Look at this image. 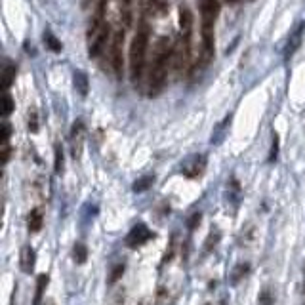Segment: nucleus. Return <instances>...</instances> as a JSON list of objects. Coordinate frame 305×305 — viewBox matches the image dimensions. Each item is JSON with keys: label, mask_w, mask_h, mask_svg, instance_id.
Wrapping results in <instances>:
<instances>
[{"label": "nucleus", "mask_w": 305, "mask_h": 305, "mask_svg": "<svg viewBox=\"0 0 305 305\" xmlns=\"http://www.w3.org/2000/svg\"><path fill=\"white\" fill-rule=\"evenodd\" d=\"M44 44H46V46H48L52 52H61V42H59V40H57V38H55L50 31H46V33H44Z\"/></svg>", "instance_id": "nucleus-19"}, {"label": "nucleus", "mask_w": 305, "mask_h": 305, "mask_svg": "<svg viewBox=\"0 0 305 305\" xmlns=\"http://www.w3.org/2000/svg\"><path fill=\"white\" fill-rule=\"evenodd\" d=\"M34 258L36 254L31 246H23L21 248V256H19V265H21L23 273H31L34 269Z\"/></svg>", "instance_id": "nucleus-8"}, {"label": "nucleus", "mask_w": 305, "mask_h": 305, "mask_svg": "<svg viewBox=\"0 0 305 305\" xmlns=\"http://www.w3.org/2000/svg\"><path fill=\"white\" fill-rule=\"evenodd\" d=\"M206 305H208V304H206Z\"/></svg>", "instance_id": "nucleus-33"}, {"label": "nucleus", "mask_w": 305, "mask_h": 305, "mask_svg": "<svg viewBox=\"0 0 305 305\" xmlns=\"http://www.w3.org/2000/svg\"><path fill=\"white\" fill-rule=\"evenodd\" d=\"M200 219H202V214H200V212H195V214L191 216V219H189V229H191V231L196 229V225L200 223Z\"/></svg>", "instance_id": "nucleus-28"}, {"label": "nucleus", "mask_w": 305, "mask_h": 305, "mask_svg": "<svg viewBox=\"0 0 305 305\" xmlns=\"http://www.w3.org/2000/svg\"><path fill=\"white\" fill-rule=\"evenodd\" d=\"M179 31H181L179 40L191 50V38H193V13H191V10H189L187 6H181V8H179Z\"/></svg>", "instance_id": "nucleus-6"}, {"label": "nucleus", "mask_w": 305, "mask_h": 305, "mask_svg": "<svg viewBox=\"0 0 305 305\" xmlns=\"http://www.w3.org/2000/svg\"><path fill=\"white\" fill-rule=\"evenodd\" d=\"M61 170H63V151H61V147L57 145V147H55V172L61 174Z\"/></svg>", "instance_id": "nucleus-25"}, {"label": "nucleus", "mask_w": 305, "mask_h": 305, "mask_svg": "<svg viewBox=\"0 0 305 305\" xmlns=\"http://www.w3.org/2000/svg\"><path fill=\"white\" fill-rule=\"evenodd\" d=\"M11 111H13V99H11L10 94H4V98H2V111H0V115H2V119H6V117H10Z\"/></svg>", "instance_id": "nucleus-21"}, {"label": "nucleus", "mask_w": 305, "mask_h": 305, "mask_svg": "<svg viewBox=\"0 0 305 305\" xmlns=\"http://www.w3.org/2000/svg\"><path fill=\"white\" fill-rule=\"evenodd\" d=\"M29 130L33 132V134L38 130V119H36V113H34V111L33 113H29Z\"/></svg>", "instance_id": "nucleus-27"}, {"label": "nucleus", "mask_w": 305, "mask_h": 305, "mask_svg": "<svg viewBox=\"0 0 305 305\" xmlns=\"http://www.w3.org/2000/svg\"><path fill=\"white\" fill-rule=\"evenodd\" d=\"M229 4H237V2H239V0H227Z\"/></svg>", "instance_id": "nucleus-32"}, {"label": "nucleus", "mask_w": 305, "mask_h": 305, "mask_svg": "<svg viewBox=\"0 0 305 305\" xmlns=\"http://www.w3.org/2000/svg\"><path fill=\"white\" fill-rule=\"evenodd\" d=\"M140 305H154V302H152L151 298H143L142 302H140Z\"/></svg>", "instance_id": "nucleus-31"}, {"label": "nucleus", "mask_w": 305, "mask_h": 305, "mask_svg": "<svg viewBox=\"0 0 305 305\" xmlns=\"http://www.w3.org/2000/svg\"><path fill=\"white\" fill-rule=\"evenodd\" d=\"M109 36H111L109 23H105L101 29H98L96 33L88 36V40H90V46H88V54H90V57H99V54L103 52V48L107 46V40H109Z\"/></svg>", "instance_id": "nucleus-5"}, {"label": "nucleus", "mask_w": 305, "mask_h": 305, "mask_svg": "<svg viewBox=\"0 0 305 305\" xmlns=\"http://www.w3.org/2000/svg\"><path fill=\"white\" fill-rule=\"evenodd\" d=\"M10 160V143H2V164H8Z\"/></svg>", "instance_id": "nucleus-29"}, {"label": "nucleus", "mask_w": 305, "mask_h": 305, "mask_svg": "<svg viewBox=\"0 0 305 305\" xmlns=\"http://www.w3.org/2000/svg\"><path fill=\"white\" fill-rule=\"evenodd\" d=\"M152 181H154L152 175H145V177L138 179V181L134 183V191H136V193H143V191H147V189L152 185Z\"/></svg>", "instance_id": "nucleus-20"}, {"label": "nucleus", "mask_w": 305, "mask_h": 305, "mask_svg": "<svg viewBox=\"0 0 305 305\" xmlns=\"http://www.w3.org/2000/svg\"><path fill=\"white\" fill-rule=\"evenodd\" d=\"M111 69L117 78H122L124 73V31L120 29L115 33L113 40H111Z\"/></svg>", "instance_id": "nucleus-4"}, {"label": "nucleus", "mask_w": 305, "mask_h": 305, "mask_svg": "<svg viewBox=\"0 0 305 305\" xmlns=\"http://www.w3.org/2000/svg\"><path fill=\"white\" fill-rule=\"evenodd\" d=\"M88 258V250L82 242H76L75 244V262L76 263H84Z\"/></svg>", "instance_id": "nucleus-22"}, {"label": "nucleus", "mask_w": 305, "mask_h": 305, "mask_svg": "<svg viewBox=\"0 0 305 305\" xmlns=\"http://www.w3.org/2000/svg\"><path fill=\"white\" fill-rule=\"evenodd\" d=\"M277 151H279V138L277 136H273V149H271V156H269V160H275L277 158Z\"/></svg>", "instance_id": "nucleus-30"}, {"label": "nucleus", "mask_w": 305, "mask_h": 305, "mask_svg": "<svg viewBox=\"0 0 305 305\" xmlns=\"http://www.w3.org/2000/svg\"><path fill=\"white\" fill-rule=\"evenodd\" d=\"M258 305H275V294H273V290L269 286H265L262 292H260Z\"/></svg>", "instance_id": "nucleus-17"}, {"label": "nucleus", "mask_w": 305, "mask_h": 305, "mask_svg": "<svg viewBox=\"0 0 305 305\" xmlns=\"http://www.w3.org/2000/svg\"><path fill=\"white\" fill-rule=\"evenodd\" d=\"M13 78H15V67L8 65L4 71H2V88L8 90V88L11 86V82H13Z\"/></svg>", "instance_id": "nucleus-16"}, {"label": "nucleus", "mask_w": 305, "mask_h": 305, "mask_svg": "<svg viewBox=\"0 0 305 305\" xmlns=\"http://www.w3.org/2000/svg\"><path fill=\"white\" fill-rule=\"evenodd\" d=\"M124 300H126V294H124V288L120 286L111 296V305H124Z\"/></svg>", "instance_id": "nucleus-23"}, {"label": "nucleus", "mask_w": 305, "mask_h": 305, "mask_svg": "<svg viewBox=\"0 0 305 305\" xmlns=\"http://www.w3.org/2000/svg\"><path fill=\"white\" fill-rule=\"evenodd\" d=\"M48 281H50V277H48L46 273L38 275V279H36V292H34L33 305H40V302H42V296H44V290H46V286H48Z\"/></svg>", "instance_id": "nucleus-14"}, {"label": "nucleus", "mask_w": 305, "mask_h": 305, "mask_svg": "<svg viewBox=\"0 0 305 305\" xmlns=\"http://www.w3.org/2000/svg\"><path fill=\"white\" fill-rule=\"evenodd\" d=\"M11 136V126L8 122H2V126H0V138H2V143H8Z\"/></svg>", "instance_id": "nucleus-26"}, {"label": "nucleus", "mask_w": 305, "mask_h": 305, "mask_svg": "<svg viewBox=\"0 0 305 305\" xmlns=\"http://www.w3.org/2000/svg\"><path fill=\"white\" fill-rule=\"evenodd\" d=\"M122 273H124V263H119L117 267H113V271H111V277H109V284L117 283L120 277H122Z\"/></svg>", "instance_id": "nucleus-24"}, {"label": "nucleus", "mask_w": 305, "mask_h": 305, "mask_svg": "<svg viewBox=\"0 0 305 305\" xmlns=\"http://www.w3.org/2000/svg\"><path fill=\"white\" fill-rule=\"evenodd\" d=\"M219 231L218 229H214V231H210V235H208V239L206 242H204V252H212L216 246H218V242H219Z\"/></svg>", "instance_id": "nucleus-18"}, {"label": "nucleus", "mask_w": 305, "mask_h": 305, "mask_svg": "<svg viewBox=\"0 0 305 305\" xmlns=\"http://www.w3.org/2000/svg\"><path fill=\"white\" fill-rule=\"evenodd\" d=\"M152 237H154V235L147 229V225L138 223V225L132 227V231L128 233V237H126V244H128L130 248H138V246L145 244V242H147L149 239H152Z\"/></svg>", "instance_id": "nucleus-7"}, {"label": "nucleus", "mask_w": 305, "mask_h": 305, "mask_svg": "<svg viewBox=\"0 0 305 305\" xmlns=\"http://www.w3.org/2000/svg\"><path fill=\"white\" fill-rule=\"evenodd\" d=\"M132 2H134V0H120V17H122V25H124L126 29L132 27V17H134Z\"/></svg>", "instance_id": "nucleus-13"}, {"label": "nucleus", "mask_w": 305, "mask_h": 305, "mask_svg": "<svg viewBox=\"0 0 305 305\" xmlns=\"http://www.w3.org/2000/svg\"><path fill=\"white\" fill-rule=\"evenodd\" d=\"M248 273H250V263H246V262L239 263V265H237V267H235V269L231 271L229 283L233 284V286H235V284H239L240 281H242V279H244V277L248 275Z\"/></svg>", "instance_id": "nucleus-12"}, {"label": "nucleus", "mask_w": 305, "mask_h": 305, "mask_svg": "<svg viewBox=\"0 0 305 305\" xmlns=\"http://www.w3.org/2000/svg\"><path fill=\"white\" fill-rule=\"evenodd\" d=\"M44 223V214L40 208H34L29 212V218H27V227H29V233H38L42 229Z\"/></svg>", "instance_id": "nucleus-9"}, {"label": "nucleus", "mask_w": 305, "mask_h": 305, "mask_svg": "<svg viewBox=\"0 0 305 305\" xmlns=\"http://www.w3.org/2000/svg\"><path fill=\"white\" fill-rule=\"evenodd\" d=\"M174 57V48L170 40L162 36L154 50H152L151 65H149V78H147V86H149V96H158L162 92L166 75H168V61Z\"/></svg>", "instance_id": "nucleus-1"}, {"label": "nucleus", "mask_w": 305, "mask_h": 305, "mask_svg": "<svg viewBox=\"0 0 305 305\" xmlns=\"http://www.w3.org/2000/svg\"><path fill=\"white\" fill-rule=\"evenodd\" d=\"M75 88L82 94V96H86L88 94V76L82 73V71H75Z\"/></svg>", "instance_id": "nucleus-15"}, {"label": "nucleus", "mask_w": 305, "mask_h": 305, "mask_svg": "<svg viewBox=\"0 0 305 305\" xmlns=\"http://www.w3.org/2000/svg\"><path fill=\"white\" fill-rule=\"evenodd\" d=\"M149 34H151V29L147 25V19L142 17L130 46V76L134 84H138L143 76L145 59H147V48H149Z\"/></svg>", "instance_id": "nucleus-2"}, {"label": "nucleus", "mask_w": 305, "mask_h": 305, "mask_svg": "<svg viewBox=\"0 0 305 305\" xmlns=\"http://www.w3.org/2000/svg\"><path fill=\"white\" fill-rule=\"evenodd\" d=\"M302 36H304V27L300 25L298 29L294 31V34L290 36V40H288V46H286V57H292L294 55V52L300 48V44H302Z\"/></svg>", "instance_id": "nucleus-10"}, {"label": "nucleus", "mask_w": 305, "mask_h": 305, "mask_svg": "<svg viewBox=\"0 0 305 305\" xmlns=\"http://www.w3.org/2000/svg\"><path fill=\"white\" fill-rule=\"evenodd\" d=\"M200 8V17H202V59L204 63H208L214 55V25L218 19L219 13V0H200L198 2Z\"/></svg>", "instance_id": "nucleus-3"}, {"label": "nucleus", "mask_w": 305, "mask_h": 305, "mask_svg": "<svg viewBox=\"0 0 305 305\" xmlns=\"http://www.w3.org/2000/svg\"><path fill=\"white\" fill-rule=\"evenodd\" d=\"M175 300L174 292L168 286H160L156 290V298H154V305H172Z\"/></svg>", "instance_id": "nucleus-11"}]
</instances>
